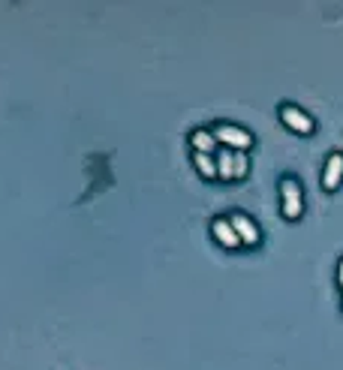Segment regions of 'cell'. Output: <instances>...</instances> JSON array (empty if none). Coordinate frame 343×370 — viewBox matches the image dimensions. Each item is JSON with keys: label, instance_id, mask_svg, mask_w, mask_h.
Returning a JSON list of instances; mask_svg holds the SVG:
<instances>
[{"label": "cell", "instance_id": "obj_4", "mask_svg": "<svg viewBox=\"0 0 343 370\" xmlns=\"http://www.w3.org/2000/svg\"><path fill=\"white\" fill-rule=\"evenodd\" d=\"M280 121H283L292 132H301V136H311V132L316 130L313 118L307 115L304 109H298V106H280Z\"/></svg>", "mask_w": 343, "mask_h": 370}, {"label": "cell", "instance_id": "obj_9", "mask_svg": "<svg viewBox=\"0 0 343 370\" xmlns=\"http://www.w3.org/2000/svg\"><path fill=\"white\" fill-rule=\"evenodd\" d=\"M193 166H196V172L208 178V181H214L217 178V160L211 154H193Z\"/></svg>", "mask_w": 343, "mask_h": 370}, {"label": "cell", "instance_id": "obj_5", "mask_svg": "<svg viewBox=\"0 0 343 370\" xmlns=\"http://www.w3.org/2000/svg\"><path fill=\"white\" fill-rule=\"evenodd\" d=\"M229 223H232V229L238 232L241 244H247V247H256V244H259V226H256V223H253L247 214H232Z\"/></svg>", "mask_w": 343, "mask_h": 370}, {"label": "cell", "instance_id": "obj_8", "mask_svg": "<svg viewBox=\"0 0 343 370\" xmlns=\"http://www.w3.org/2000/svg\"><path fill=\"white\" fill-rule=\"evenodd\" d=\"M190 144L196 148V154H211L214 156V151H217V139H214V132H208V130H193Z\"/></svg>", "mask_w": 343, "mask_h": 370}, {"label": "cell", "instance_id": "obj_7", "mask_svg": "<svg viewBox=\"0 0 343 370\" xmlns=\"http://www.w3.org/2000/svg\"><path fill=\"white\" fill-rule=\"evenodd\" d=\"M211 232H214V238L220 241V247H226V250H235V247H241V238H238V232L232 229V223L229 220H214L211 223Z\"/></svg>", "mask_w": 343, "mask_h": 370}, {"label": "cell", "instance_id": "obj_2", "mask_svg": "<svg viewBox=\"0 0 343 370\" xmlns=\"http://www.w3.org/2000/svg\"><path fill=\"white\" fill-rule=\"evenodd\" d=\"M280 208H283V217L286 220H298L304 211V193H301V184L295 178H283L280 181Z\"/></svg>", "mask_w": 343, "mask_h": 370}, {"label": "cell", "instance_id": "obj_10", "mask_svg": "<svg viewBox=\"0 0 343 370\" xmlns=\"http://www.w3.org/2000/svg\"><path fill=\"white\" fill-rule=\"evenodd\" d=\"M337 283H340V289H343V259H340V265H337Z\"/></svg>", "mask_w": 343, "mask_h": 370}, {"label": "cell", "instance_id": "obj_6", "mask_svg": "<svg viewBox=\"0 0 343 370\" xmlns=\"http://www.w3.org/2000/svg\"><path fill=\"white\" fill-rule=\"evenodd\" d=\"M343 181V154H331L325 160V172H323V187L328 190H337Z\"/></svg>", "mask_w": 343, "mask_h": 370}, {"label": "cell", "instance_id": "obj_1", "mask_svg": "<svg viewBox=\"0 0 343 370\" xmlns=\"http://www.w3.org/2000/svg\"><path fill=\"white\" fill-rule=\"evenodd\" d=\"M247 172H250V163L241 151L226 148L217 156V178H223V181H241V178H247Z\"/></svg>", "mask_w": 343, "mask_h": 370}, {"label": "cell", "instance_id": "obj_3", "mask_svg": "<svg viewBox=\"0 0 343 370\" xmlns=\"http://www.w3.org/2000/svg\"><path fill=\"white\" fill-rule=\"evenodd\" d=\"M214 139L217 144H226L229 151H241L244 154L247 148H253V136L247 130H241V127H232V123H220V127L214 130Z\"/></svg>", "mask_w": 343, "mask_h": 370}]
</instances>
